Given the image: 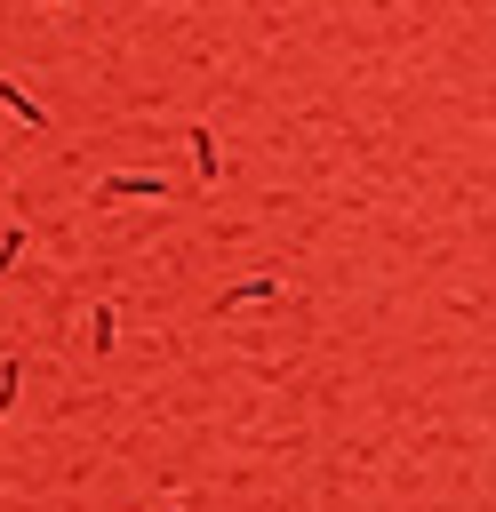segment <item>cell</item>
<instances>
[{
	"instance_id": "obj_1",
	"label": "cell",
	"mask_w": 496,
	"mask_h": 512,
	"mask_svg": "<svg viewBox=\"0 0 496 512\" xmlns=\"http://www.w3.org/2000/svg\"><path fill=\"white\" fill-rule=\"evenodd\" d=\"M136 200H160V208H168V200H184V184L160 176V168H104V176L80 192L88 216H112V208H136Z\"/></svg>"
},
{
	"instance_id": "obj_2",
	"label": "cell",
	"mask_w": 496,
	"mask_h": 512,
	"mask_svg": "<svg viewBox=\"0 0 496 512\" xmlns=\"http://www.w3.org/2000/svg\"><path fill=\"white\" fill-rule=\"evenodd\" d=\"M272 304H288V288H280L272 272H256V280L216 288V296H208V320H240V312H272Z\"/></svg>"
},
{
	"instance_id": "obj_3",
	"label": "cell",
	"mask_w": 496,
	"mask_h": 512,
	"mask_svg": "<svg viewBox=\"0 0 496 512\" xmlns=\"http://www.w3.org/2000/svg\"><path fill=\"white\" fill-rule=\"evenodd\" d=\"M0 112H8L24 136H48V128H56V120H48V104H40L24 80H8V72H0Z\"/></svg>"
},
{
	"instance_id": "obj_4",
	"label": "cell",
	"mask_w": 496,
	"mask_h": 512,
	"mask_svg": "<svg viewBox=\"0 0 496 512\" xmlns=\"http://www.w3.org/2000/svg\"><path fill=\"white\" fill-rule=\"evenodd\" d=\"M184 152H192V176H200V184H224V176H232V160H224V136H216V128H184Z\"/></svg>"
},
{
	"instance_id": "obj_5",
	"label": "cell",
	"mask_w": 496,
	"mask_h": 512,
	"mask_svg": "<svg viewBox=\"0 0 496 512\" xmlns=\"http://www.w3.org/2000/svg\"><path fill=\"white\" fill-rule=\"evenodd\" d=\"M112 352H120V296H96L88 304V360L104 368Z\"/></svg>"
},
{
	"instance_id": "obj_6",
	"label": "cell",
	"mask_w": 496,
	"mask_h": 512,
	"mask_svg": "<svg viewBox=\"0 0 496 512\" xmlns=\"http://www.w3.org/2000/svg\"><path fill=\"white\" fill-rule=\"evenodd\" d=\"M16 400H24V360H16V344H0V424L16 416Z\"/></svg>"
},
{
	"instance_id": "obj_7",
	"label": "cell",
	"mask_w": 496,
	"mask_h": 512,
	"mask_svg": "<svg viewBox=\"0 0 496 512\" xmlns=\"http://www.w3.org/2000/svg\"><path fill=\"white\" fill-rule=\"evenodd\" d=\"M24 256H32V224L16 216V224H0V280H8V272H16Z\"/></svg>"
},
{
	"instance_id": "obj_8",
	"label": "cell",
	"mask_w": 496,
	"mask_h": 512,
	"mask_svg": "<svg viewBox=\"0 0 496 512\" xmlns=\"http://www.w3.org/2000/svg\"><path fill=\"white\" fill-rule=\"evenodd\" d=\"M160 512H184V488H168V504H160Z\"/></svg>"
},
{
	"instance_id": "obj_9",
	"label": "cell",
	"mask_w": 496,
	"mask_h": 512,
	"mask_svg": "<svg viewBox=\"0 0 496 512\" xmlns=\"http://www.w3.org/2000/svg\"><path fill=\"white\" fill-rule=\"evenodd\" d=\"M40 8H72V0H40Z\"/></svg>"
}]
</instances>
